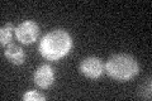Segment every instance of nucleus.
Wrapping results in <instances>:
<instances>
[{"mask_svg": "<svg viewBox=\"0 0 152 101\" xmlns=\"http://www.w3.org/2000/svg\"><path fill=\"white\" fill-rule=\"evenodd\" d=\"M72 47V39L64 29H55L42 38L39 43L41 54L46 60L58 61L70 52Z\"/></svg>", "mask_w": 152, "mask_h": 101, "instance_id": "obj_1", "label": "nucleus"}, {"mask_svg": "<svg viewBox=\"0 0 152 101\" xmlns=\"http://www.w3.org/2000/svg\"><path fill=\"white\" fill-rule=\"evenodd\" d=\"M107 73L118 81H128L138 75L140 66L132 56L124 53L114 54L105 65Z\"/></svg>", "mask_w": 152, "mask_h": 101, "instance_id": "obj_2", "label": "nucleus"}, {"mask_svg": "<svg viewBox=\"0 0 152 101\" xmlns=\"http://www.w3.org/2000/svg\"><path fill=\"white\" fill-rule=\"evenodd\" d=\"M38 34H39V27L33 20H26L15 28L17 39L20 43H24V44L33 43L37 39Z\"/></svg>", "mask_w": 152, "mask_h": 101, "instance_id": "obj_3", "label": "nucleus"}, {"mask_svg": "<svg viewBox=\"0 0 152 101\" xmlns=\"http://www.w3.org/2000/svg\"><path fill=\"white\" fill-rule=\"evenodd\" d=\"M80 71L89 78H98L103 73L104 65L98 57H88V58H84L80 63Z\"/></svg>", "mask_w": 152, "mask_h": 101, "instance_id": "obj_4", "label": "nucleus"}, {"mask_svg": "<svg viewBox=\"0 0 152 101\" xmlns=\"http://www.w3.org/2000/svg\"><path fill=\"white\" fill-rule=\"evenodd\" d=\"M34 82L41 89H48L55 82V72L52 67L48 65H42L41 67H38L34 73Z\"/></svg>", "mask_w": 152, "mask_h": 101, "instance_id": "obj_5", "label": "nucleus"}, {"mask_svg": "<svg viewBox=\"0 0 152 101\" xmlns=\"http://www.w3.org/2000/svg\"><path fill=\"white\" fill-rule=\"evenodd\" d=\"M5 57L12 62L13 65H22L26 60V54L23 52L22 47H19L18 44H14V43H10L8 46V48L5 49Z\"/></svg>", "mask_w": 152, "mask_h": 101, "instance_id": "obj_6", "label": "nucleus"}, {"mask_svg": "<svg viewBox=\"0 0 152 101\" xmlns=\"http://www.w3.org/2000/svg\"><path fill=\"white\" fill-rule=\"evenodd\" d=\"M13 34H15V28L12 23H8L5 24L4 27H1L0 29V43L3 46L9 44L13 39Z\"/></svg>", "mask_w": 152, "mask_h": 101, "instance_id": "obj_7", "label": "nucleus"}, {"mask_svg": "<svg viewBox=\"0 0 152 101\" xmlns=\"http://www.w3.org/2000/svg\"><path fill=\"white\" fill-rule=\"evenodd\" d=\"M23 100H27V101H31V100H36V101H42V100H46V96L38 94L37 91H28L27 94L23 95Z\"/></svg>", "mask_w": 152, "mask_h": 101, "instance_id": "obj_8", "label": "nucleus"}]
</instances>
